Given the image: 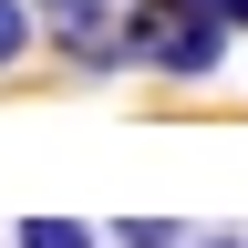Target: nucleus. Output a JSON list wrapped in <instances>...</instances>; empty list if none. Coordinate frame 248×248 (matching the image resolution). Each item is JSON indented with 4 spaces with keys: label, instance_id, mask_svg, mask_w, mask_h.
<instances>
[{
    "label": "nucleus",
    "instance_id": "1",
    "mask_svg": "<svg viewBox=\"0 0 248 248\" xmlns=\"http://www.w3.org/2000/svg\"><path fill=\"white\" fill-rule=\"evenodd\" d=\"M228 31L207 0H124V62L135 73H166V83H207L228 62Z\"/></svg>",
    "mask_w": 248,
    "mask_h": 248
},
{
    "label": "nucleus",
    "instance_id": "2",
    "mask_svg": "<svg viewBox=\"0 0 248 248\" xmlns=\"http://www.w3.org/2000/svg\"><path fill=\"white\" fill-rule=\"evenodd\" d=\"M11 248H104V228H83V217H21Z\"/></svg>",
    "mask_w": 248,
    "mask_h": 248
},
{
    "label": "nucleus",
    "instance_id": "3",
    "mask_svg": "<svg viewBox=\"0 0 248 248\" xmlns=\"http://www.w3.org/2000/svg\"><path fill=\"white\" fill-rule=\"evenodd\" d=\"M104 248H197V238H186L176 217H114V228H104Z\"/></svg>",
    "mask_w": 248,
    "mask_h": 248
},
{
    "label": "nucleus",
    "instance_id": "4",
    "mask_svg": "<svg viewBox=\"0 0 248 248\" xmlns=\"http://www.w3.org/2000/svg\"><path fill=\"white\" fill-rule=\"evenodd\" d=\"M31 42H42V11H31V0H0V73H11Z\"/></svg>",
    "mask_w": 248,
    "mask_h": 248
},
{
    "label": "nucleus",
    "instance_id": "5",
    "mask_svg": "<svg viewBox=\"0 0 248 248\" xmlns=\"http://www.w3.org/2000/svg\"><path fill=\"white\" fill-rule=\"evenodd\" d=\"M207 11H217V21H248V0H207Z\"/></svg>",
    "mask_w": 248,
    "mask_h": 248
},
{
    "label": "nucleus",
    "instance_id": "6",
    "mask_svg": "<svg viewBox=\"0 0 248 248\" xmlns=\"http://www.w3.org/2000/svg\"><path fill=\"white\" fill-rule=\"evenodd\" d=\"M197 248H248V238H197Z\"/></svg>",
    "mask_w": 248,
    "mask_h": 248
}]
</instances>
